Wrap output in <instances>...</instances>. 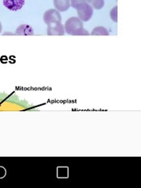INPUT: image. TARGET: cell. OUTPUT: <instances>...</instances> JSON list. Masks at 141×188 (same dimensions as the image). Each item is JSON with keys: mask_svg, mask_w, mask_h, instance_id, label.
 Returning a JSON list of instances; mask_svg holds the SVG:
<instances>
[{"mask_svg": "<svg viewBox=\"0 0 141 188\" xmlns=\"http://www.w3.org/2000/svg\"><path fill=\"white\" fill-rule=\"evenodd\" d=\"M89 33L84 28H80L75 31L72 35H89Z\"/></svg>", "mask_w": 141, "mask_h": 188, "instance_id": "11", "label": "cell"}, {"mask_svg": "<svg viewBox=\"0 0 141 188\" xmlns=\"http://www.w3.org/2000/svg\"><path fill=\"white\" fill-rule=\"evenodd\" d=\"M82 3H88V0H71V6L74 9Z\"/></svg>", "mask_w": 141, "mask_h": 188, "instance_id": "12", "label": "cell"}, {"mask_svg": "<svg viewBox=\"0 0 141 188\" xmlns=\"http://www.w3.org/2000/svg\"><path fill=\"white\" fill-rule=\"evenodd\" d=\"M78 18L82 21H89L93 14V9L89 3H82L75 7Z\"/></svg>", "mask_w": 141, "mask_h": 188, "instance_id": "1", "label": "cell"}, {"mask_svg": "<svg viewBox=\"0 0 141 188\" xmlns=\"http://www.w3.org/2000/svg\"><path fill=\"white\" fill-rule=\"evenodd\" d=\"M2 29H3V27H2V24L0 22V33H1V31H2Z\"/></svg>", "mask_w": 141, "mask_h": 188, "instance_id": "13", "label": "cell"}, {"mask_svg": "<svg viewBox=\"0 0 141 188\" xmlns=\"http://www.w3.org/2000/svg\"><path fill=\"white\" fill-rule=\"evenodd\" d=\"M88 3L95 10H101L104 6V0H88Z\"/></svg>", "mask_w": 141, "mask_h": 188, "instance_id": "9", "label": "cell"}, {"mask_svg": "<svg viewBox=\"0 0 141 188\" xmlns=\"http://www.w3.org/2000/svg\"><path fill=\"white\" fill-rule=\"evenodd\" d=\"M110 16H111V20L113 21H114V22L118 21V6H114L111 10V13H110Z\"/></svg>", "mask_w": 141, "mask_h": 188, "instance_id": "10", "label": "cell"}, {"mask_svg": "<svg viewBox=\"0 0 141 188\" xmlns=\"http://www.w3.org/2000/svg\"><path fill=\"white\" fill-rule=\"evenodd\" d=\"M17 35H33L34 30L30 25H21L16 30Z\"/></svg>", "mask_w": 141, "mask_h": 188, "instance_id": "7", "label": "cell"}, {"mask_svg": "<svg viewBox=\"0 0 141 188\" xmlns=\"http://www.w3.org/2000/svg\"><path fill=\"white\" fill-rule=\"evenodd\" d=\"M64 26L65 32L72 35L77 29L83 28V23L78 17H72L67 20Z\"/></svg>", "mask_w": 141, "mask_h": 188, "instance_id": "2", "label": "cell"}, {"mask_svg": "<svg viewBox=\"0 0 141 188\" xmlns=\"http://www.w3.org/2000/svg\"><path fill=\"white\" fill-rule=\"evenodd\" d=\"M92 35H109V32L104 27H97L91 32Z\"/></svg>", "mask_w": 141, "mask_h": 188, "instance_id": "8", "label": "cell"}, {"mask_svg": "<svg viewBox=\"0 0 141 188\" xmlns=\"http://www.w3.org/2000/svg\"><path fill=\"white\" fill-rule=\"evenodd\" d=\"M43 20L47 25L53 22H61L62 17L60 12L56 9H50L45 12L43 15Z\"/></svg>", "mask_w": 141, "mask_h": 188, "instance_id": "3", "label": "cell"}, {"mask_svg": "<svg viewBox=\"0 0 141 188\" xmlns=\"http://www.w3.org/2000/svg\"><path fill=\"white\" fill-rule=\"evenodd\" d=\"M25 0H3V5L11 11H17L25 6Z\"/></svg>", "mask_w": 141, "mask_h": 188, "instance_id": "5", "label": "cell"}, {"mask_svg": "<svg viewBox=\"0 0 141 188\" xmlns=\"http://www.w3.org/2000/svg\"><path fill=\"white\" fill-rule=\"evenodd\" d=\"M53 5L59 12H65L71 6V0H53Z\"/></svg>", "mask_w": 141, "mask_h": 188, "instance_id": "6", "label": "cell"}, {"mask_svg": "<svg viewBox=\"0 0 141 188\" xmlns=\"http://www.w3.org/2000/svg\"><path fill=\"white\" fill-rule=\"evenodd\" d=\"M64 26L61 24V22H53L48 25V35H64Z\"/></svg>", "mask_w": 141, "mask_h": 188, "instance_id": "4", "label": "cell"}]
</instances>
